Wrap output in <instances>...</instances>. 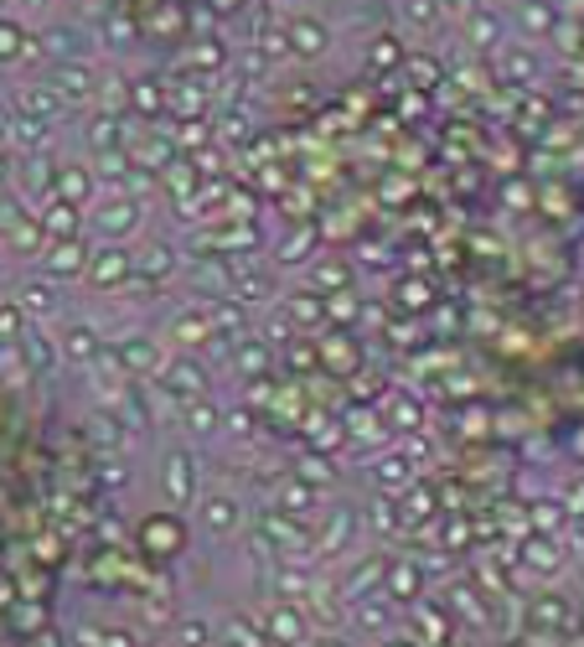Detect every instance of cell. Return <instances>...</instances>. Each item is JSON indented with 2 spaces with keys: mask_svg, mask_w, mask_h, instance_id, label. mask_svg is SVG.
Returning <instances> with one entry per match:
<instances>
[{
  "mask_svg": "<svg viewBox=\"0 0 584 647\" xmlns=\"http://www.w3.org/2000/svg\"><path fill=\"white\" fill-rule=\"evenodd\" d=\"M83 223H89V234L99 243H125L146 228V203H140L135 192H125V186H114V192H99V197H93Z\"/></svg>",
  "mask_w": 584,
  "mask_h": 647,
  "instance_id": "obj_1",
  "label": "cell"
},
{
  "mask_svg": "<svg viewBox=\"0 0 584 647\" xmlns=\"http://www.w3.org/2000/svg\"><path fill=\"white\" fill-rule=\"evenodd\" d=\"M99 68H93L89 57H78V63H47V83L62 93V104L68 110H83V104H99Z\"/></svg>",
  "mask_w": 584,
  "mask_h": 647,
  "instance_id": "obj_2",
  "label": "cell"
},
{
  "mask_svg": "<svg viewBox=\"0 0 584 647\" xmlns=\"http://www.w3.org/2000/svg\"><path fill=\"white\" fill-rule=\"evenodd\" d=\"M110 352H114V363L125 368V378H135V384H150V378L165 368V357H171V352H165L150 332L119 337V348H110Z\"/></svg>",
  "mask_w": 584,
  "mask_h": 647,
  "instance_id": "obj_3",
  "label": "cell"
},
{
  "mask_svg": "<svg viewBox=\"0 0 584 647\" xmlns=\"http://www.w3.org/2000/svg\"><path fill=\"white\" fill-rule=\"evenodd\" d=\"M83 280H89L93 291H125L129 280H135V254H129L125 243H99L83 264Z\"/></svg>",
  "mask_w": 584,
  "mask_h": 647,
  "instance_id": "obj_4",
  "label": "cell"
},
{
  "mask_svg": "<svg viewBox=\"0 0 584 647\" xmlns=\"http://www.w3.org/2000/svg\"><path fill=\"white\" fill-rule=\"evenodd\" d=\"M197 477H202V466L197 456L186 451V445H176V451H165V462H161V492L171 508H192L197 502Z\"/></svg>",
  "mask_w": 584,
  "mask_h": 647,
  "instance_id": "obj_5",
  "label": "cell"
},
{
  "mask_svg": "<svg viewBox=\"0 0 584 647\" xmlns=\"http://www.w3.org/2000/svg\"><path fill=\"white\" fill-rule=\"evenodd\" d=\"M347 622L357 637H393L399 627V601H388L383 591L373 595H352L347 601Z\"/></svg>",
  "mask_w": 584,
  "mask_h": 647,
  "instance_id": "obj_6",
  "label": "cell"
},
{
  "mask_svg": "<svg viewBox=\"0 0 584 647\" xmlns=\"http://www.w3.org/2000/svg\"><path fill=\"white\" fill-rule=\"evenodd\" d=\"M279 37H285V53H290L295 63H316V57L331 53V26L321 16H290Z\"/></svg>",
  "mask_w": 584,
  "mask_h": 647,
  "instance_id": "obj_7",
  "label": "cell"
},
{
  "mask_svg": "<svg viewBox=\"0 0 584 647\" xmlns=\"http://www.w3.org/2000/svg\"><path fill=\"white\" fill-rule=\"evenodd\" d=\"M222 296L243 300L249 311H254V306H270L274 300V275L270 270H259V264H228V270H222Z\"/></svg>",
  "mask_w": 584,
  "mask_h": 647,
  "instance_id": "obj_8",
  "label": "cell"
},
{
  "mask_svg": "<svg viewBox=\"0 0 584 647\" xmlns=\"http://www.w3.org/2000/svg\"><path fill=\"white\" fill-rule=\"evenodd\" d=\"M156 384L182 405V399H197V394H207V368H202V357H192V352H176V357H165V368L156 373Z\"/></svg>",
  "mask_w": 584,
  "mask_h": 647,
  "instance_id": "obj_9",
  "label": "cell"
},
{
  "mask_svg": "<svg viewBox=\"0 0 584 647\" xmlns=\"http://www.w3.org/2000/svg\"><path fill=\"white\" fill-rule=\"evenodd\" d=\"M197 523L213 538H228L238 523H243V502H238L233 492H207V498L197 492Z\"/></svg>",
  "mask_w": 584,
  "mask_h": 647,
  "instance_id": "obj_10",
  "label": "cell"
},
{
  "mask_svg": "<svg viewBox=\"0 0 584 647\" xmlns=\"http://www.w3.org/2000/svg\"><path fill=\"white\" fill-rule=\"evenodd\" d=\"M83 47H89V37H83L78 21H53V26H42V37H37V53L47 63H78Z\"/></svg>",
  "mask_w": 584,
  "mask_h": 647,
  "instance_id": "obj_11",
  "label": "cell"
},
{
  "mask_svg": "<svg viewBox=\"0 0 584 647\" xmlns=\"http://www.w3.org/2000/svg\"><path fill=\"white\" fill-rule=\"evenodd\" d=\"M16 306L26 311V321H57V316H62V285L47 275L26 280L16 291Z\"/></svg>",
  "mask_w": 584,
  "mask_h": 647,
  "instance_id": "obj_12",
  "label": "cell"
},
{
  "mask_svg": "<svg viewBox=\"0 0 584 647\" xmlns=\"http://www.w3.org/2000/svg\"><path fill=\"white\" fill-rule=\"evenodd\" d=\"M21 342V363H26V373H53V368H62V352H57V337L47 332V327H32V321H26V332L16 337Z\"/></svg>",
  "mask_w": 584,
  "mask_h": 647,
  "instance_id": "obj_13",
  "label": "cell"
},
{
  "mask_svg": "<svg viewBox=\"0 0 584 647\" xmlns=\"http://www.w3.org/2000/svg\"><path fill=\"white\" fill-rule=\"evenodd\" d=\"M352 538H357V513H352V508H331L327 529H321L316 544H311V555L316 559H342L352 549Z\"/></svg>",
  "mask_w": 584,
  "mask_h": 647,
  "instance_id": "obj_14",
  "label": "cell"
},
{
  "mask_svg": "<svg viewBox=\"0 0 584 647\" xmlns=\"http://www.w3.org/2000/svg\"><path fill=\"white\" fill-rule=\"evenodd\" d=\"M83 264H89V249L83 239H53V249L42 254V275L68 285V280H83Z\"/></svg>",
  "mask_w": 584,
  "mask_h": 647,
  "instance_id": "obj_15",
  "label": "cell"
},
{
  "mask_svg": "<svg viewBox=\"0 0 584 647\" xmlns=\"http://www.w3.org/2000/svg\"><path fill=\"white\" fill-rule=\"evenodd\" d=\"M182 275V249L176 243H146L140 254H135V280H146V285H165V280Z\"/></svg>",
  "mask_w": 584,
  "mask_h": 647,
  "instance_id": "obj_16",
  "label": "cell"
},
{
  "mask_svg": "<svg viewBox=\"0 0 584 647\" xmlns=\"http://www.w3.org/2000/svg\"><path fill=\"white\" fill-rule=\"evenodd\" d=\"M264 637H274V643H306V637H311L306 606H300V601H274V606L264 611Z\"/></svg>",
  "mask_w": 584,
  "mask_h": 647,
  "instance_id": "obj_17",
  "label": "cell"
},
{
  "mask_svg": "<svg viewBox=\"0 0 584 647\" xmlns=\"http://www.w3.org/2000/svg\"><path fill=\"white\" fill-rule=\"evenodd\" d=\"M57 352H62V363H73V368H89L93 357L104 352V337L93 321H73V327H62L57 337Z\"/></svg>",
  "mask_w": 584,
  "mask_h": 647,
  "instance_id": "obj_18",
  "label": "cell"
},
{
  "mask_svg": "<svg viewBox=\"0 0 584 647\" xmlns=\"http://www.w3.org/2000/svg\"><path fill=\"white\" fill-rule=\"evenodd\" d=\"M171 342L182 352L207 348V342H213V316H207V306H182V311L171 316Z\"/></svg>",
  "mask_w": 584,
  "mask_h": 647,
  "instance_id": "obj_19",
  "label": "cell"
},
{
  "mask_svg": "<svg viewBox=\"0 0 584 647\" xmlns=\"http://www.w3.org/2000/svg\"><path fill=\"white\" fill-rule=\"evenodd\" d=\"M564 11H553L548 0H517V11H512V26H517V37L523 42H543L553 26H559Z\"/></svg>",
  "mask_w": 584,
  "mask_h": 647,
  "instance_id": "obj_20",
  "label": "cell"
},
{
  "mask_svg": "<svg viewBox=\"0 0 584 647\" xmlns=\"http://www.w3.org/2000/svg\"><path fill=\"white\" fill-rule=\"evenodd\" d=\"M16 110L21 114H37V120H47V125H57V120H68V104H62V93L53 89V83H47V78H42V83H26V89L16 93Z\"/></svg>",
  "mask_w": 584,
  "mask_h": 647,
  "instance_id": "obj_21",
  "label": "cell"
},
{
  "mask_svg": "<svg viewBox=\"0 0 584 647\" xmlns=\"http://www.w3.org/2000/svg\"><path fill=\"white\" fill-rule=\"evenodd\" d=\"M373 477H378V492H383V498L409 492V487H414V462H409V451H383V456H373Z\"/></svg>",
  "mask_w": 584,
  "mask_h": 647,
  "instance_id": "obj_22",
  "label": "cell"
},
{
  "mask_svg": "<svg viewBox=\"0 0 584 647\" xmlns=\"http://www.w3.org/2000/svg\"><path fill=\"white\" fill-rule=\"evenodd\" d=\"M420 591H424V570H420V565L383 559V595H388V601L409 606V601H420Z\"/></svg>",
  "mask_w": 584,
  "mask_h": 647,
  "instance_id": "obj_23",
  "label": "cell"
},
{
  "mask_svg": "<svg viewBox=\"0 0 584 647\" xmlns=\"http://www.w3.org/2000/svg\"><path fill=\"white\" fill-rule=\"evenodd\" d=\"M367 591H383V559H378V555L357 559V565L336 580V601H342V606H347L352 595H367Z\"/></svg>",
  "mask_w": 584,
  "mask_h": 647,
  "instance_id": "obj_24",
  "label": "cell"
},
{
  "mask_svg": "<svg viewBox=\"0 0 584 647\" xmlns=\"http://www.w3.org/2000/svg\"><path fill=\"white\" fill-rule=\"evenodd\" d=\"M37 223H42V234H53V239H78L83 234V213L73 203H62L57 192L37 207Z\"/></svg>",
  "mask_w": 584,
  "mask_h": 647,
  "instance_id": "obj_25",
  "label": "cell"
},
{
  "mask_svg": "<svg viewBox=\"0 0 584 647\" xmlns=\"http://www.w3.org/2000/svg\"><path fill=\"white\" fill-rule=\"evenodd\" d=\"M53 192H57V197H62V203L89 207L93 197H99V182H93V171H89V167H57V177H53Z\"/></svg>",
  "mask_w": 584,
  "mask_h": 647,
  "instance_id": "obj_26",
  "label": "cell"
},
{
  "mask_svg": "<svg viewBox=\"0 0 584 647\" xmlns=\"http://www.w3.org/2000/svg\"><path fill=\"white\" fill-rule=\"evenodd\" d=\"M538 73H543V57L533 53V42H512V47H502V78H507V83H523V89H528Z\"/></svg>",
  "mask_w": 584,
  "mask_h": 647,
  "instance_id": "obj_27",
  "label": "cell"
},
{
  "mask_svg": "<svg viewBox=\"0 0 584 647\" xmlns=\"http://www.w3.org/2000/svg\"><path fill=\"white\" fill-rule=\"evenodd\" d=\"M182 420L192 435H202V441H213L222 430V405H213L207 394H197V399H182Z\"/></svg>",
  "mask_w": 584,
  "mask_h": 647,
  "instance_id": "obj_28",
  "label": "cell"
},
{
  "mask_svg": "<svg viewBox=\"0 0 584 647\" xmlns=\"http://www.w3.org/2000/svg\"><path fill=\"white\" fill-rule=\"evenodd\" d=\"M129 150L119 146V150H93V161H89V171H93V182L104 186V192H114V186H125V177H129Z\"/></svg>",
  "mask_w": 584,
  "mask_h": 647,
  "instance_id": "obj_29",
  "label": "cell"
},
{
  "mask_svg": "<svg viewBox=\"0 0 584 647\" xmlns=\"http://www.w3.org/2000/svg\"><path fill=\"white\" fill-rule=\"evenodd\" d=\"M523 570L538 575V580H553L559 575V549H553V534H533L523 544Z\"/></svg>",
  "mask_w": 584,
  "mask_h": 647,
  "instance_id": "obj_30",
  "label": "cell"
},
{
  "mask_svg": "<svg viewBox=\"0 0 584 647\" xmlns=\"http://www.w3.org/2000/svg\"><path fill=\"white\" fill-rule=\"evenodd\" d=\"M47 120H37V114H21L16 110V120H11V150L16 156H32V150H47Z\"/></svg>",
  "mask_w": 584,
  "mask_h": 647,
  "instance_id": "obj_31",
  "label": "cell"
},
{
  "mask_svg": "<svg viewBox=\"0 0 584 647\" xmlns=\"http://www.w3.org/2000/svg\"><path fill=\"white\" fill-rule=\"evenodd\" d=\"M83 135H89L93 150H119V146H125V120H119L114 110H99L89 120V129H83Z\"/></svg>",
  "mask_w": 584,
  "mask_h": 647,
  "instance_id": "obj_32",
  "label": "cell"
},
{
  "mask_svg": "<svg viewBox=\"0 0 584 647\" xmlns=\"http://www.w3.org/2000/svg\"><path fill=\"white\" fill-rule=\"evenodd\" d=\"M279 311L290 316V327H327V296H316V291H300L290 296Z\"/></svg>",
  "mask_w": 584,
  "mask_h": 647,
  "instance_id": "obj_33",
  "label": "cell"
},
{
  "mask_svg": "<svg viewBox=\"0 0 584 647\" xmlns=\"http://www.w3.org/2000/svg\"><path fill=\"white\" fill-rule=\"evenodd\" d=\"M399 16L409 32H420V37H430L439 21H445V11H439V0H399Z\"/></svg>",
  "mask_w": 584,
  "mask_h": 647,
  "instance_id": "obj_34",
  "label": "cell"
},
{
  "mask_svg": "<svg viewBox=\"0 0 584 647\" xmlns=\"http://www.w3.org/2000/svg\"><path fill=\"white\" fill-rule=\"evenodd\" d=\"M466 42H471L476 53H492L496 42H502V21H496V16H486V11L476 5L471 16H466Z\"/></svg>",
  "mask_w": 584,
  "mask_h": 647,
  "instance_id": "obj_35",
  "label": "cell"
},
{
  "mask_svg": "<svg viewBox=\"0 0 584 647\" xmlns=\"http://www.w3.org/2000/svg\"><path fill=\"white\" fill-rule=\"evenodd\" d=\"M26 47H32L26 26H21L16 16H0V68H5V63H21V57H26Z\"/></svg>",
  "mask_w": 584,
  "mask_h": 647,
  "instance_id": "obj_36",
  "label": "cell"
},
{
  "mask_svg": "<svg viewBox=\"0 0 584 647\" xmlns=\"http://www.w3.org/2000/svg\"><path fill=\"white\" fill-rule=\"evenodd\" d=\"M0 239L11 243L16 254H37V249H42V223H37V213H26L21 223H11V228H5Z\"/></svg>",
  "mask_w": 584,
  "mask_h": 647,
  "instance_id": "obj_37",
  "label": "cell"
},
{
  "mask_svg": "<svg viewBox=\"0 0 584 647\" xmlns=\"http://www.w3.org/2000/svg\"><path fill=\"white\" fill-rule=\"evenodd\" d=\"M295 477L321 492V487H331V481H336V466H331L327 456H295Z\"/></svg>",
  "mask_w": 584,
  "mask_h": 647,
  "instance_id": "obj_38",
  "label": "cell"
},
{
  "mask_svg": "<svg viewBox=\"0 0 584 647\" xmlns=\"http://www.w3.org/2000/svg\"><path fill=\"white\" fill-rule=\"evenodd\" d=\"M533 622L559 627V632L574 627V616H569V601H564V595H543V601H533Z\"/></svg>",
  "mask_w": 584,
  "mask_h": 647,
  "instance_id": "obj_39",
  "label": "cell"
},
{
  "mask_svg": "<svg viewBox=\"0 0 584 647\" xmlns=\"http://www.w3.org/2000/svg\"><path fill=\"white\" fill-rule=\"evenodd\" d=\"M233 363H238V373H249V378H254V373L270 368V348H264V342H254V337H249V342L238 337V342H233Z\"/></svg>",
  "mask_w": 584,
  "mask_h": 647,
  "instance_id": "obj_40",
  "label": "cell"
},
{
  "mask_svg": "<svg viewBox=\"0 0 584 647\" xmlns=\"http://www.w3.org/2000/svg\"><path fill=\"white\" fill-rule=\"evenodd\" d=\"M311 291L316 296H336V291H347V264H316L311 270Z\"/></svg>",
  "mask_w": 584,
  "mask_h": 647,
  "instance_id": "obj_41",
  "label": "cell"
},
{
  "mask_svg": "<svg viewBox=\"0 0 584 647\" xmlns=\"http://www.w3.org/2000/svg\"><path fill=\"white\" fill-rule=\"evenodd\" d=\"M316 249V228H295L290 239H279V249H274V259L279 264H300V259Z\"/></svg>",
  "mask_w": 584,
  "mask_h": 647,
  "instance_id": "obj_42",
  "label": "cell"
},
{
  "mask_svg": "<svg viewBox=\"0 0 584 647\" xmlns=\"http://www.w3.org/2000/svg\"><path fill=\"white\" fill-rule=\"evenodd\" d=\"M279 508H285V513H306V508H316V487H306L300 477H285V487H279Z\"/></svg>",
  "mask_w": 584,
  "mask_h": 647,
  "instance_id": "obj_43",
  "label": "cell"
},
{
  "mask_svg": "<svg viewBox=\"0 0 584 647\" xmlns=\"http://www.w3.org/2000/svg\"><path fill=\"white\" fill-rule=\"evenodd\" d=\"M533 529H538V534H559V529H564V502H553V498L533 502Z\"/></svg>",
  "mask_w": 584,
  "mask_h": 647,
  "instance_id": "obj_44",
  "label": "cell"
},
{
  "mask_svg": "<svg viewBox=\"0 0 584 647\" xmlns=\"http://www.w3.org/2000/svg\"><path fill=\"white\" fill-rule=\"evenodd\" d=\"M409 616H414V622H420V632L424 637H430V643H439V637H445V616H439L435 606H430V601H409Z\"/></svg>",
  "mask_w": 584,
  "mask_h": 647,
  "instance_id": "obj_45",
  "label": "cell"
},
{
  "mask_svg": "<svg viewBox=\"0 0 584 647\" xmlns=\"http://www.w3.org/2000/svg\"><path fill=\"white\" fill-rule=\"evenodd\" d=\"M218 435H228V441H249V435H254V415H249V409H222Z\"/></svg>",
  "mask_w": 584,
  "mask_h": 647,
  "instance_id": "obj_46",
  "label": "cell"
},
{
  "mask_svg": "<svg viewBox=\"0 0 584 647\" xmlns=\"http://www.w3.org/2000/svg\"><path fill=\"white\" fill-rule=\"evenodd\" d=\"M222 643H264V627H254V622H243V616H228L218 627Z\"/></svg>",
  "mask_w": 584,
  "mask_h": 647,
  "instance_id": "obj_47",
  "label": "cell"
},
{
  "mask_svg": "<svg viewBox=\"0 0 584 647\" xmlns=\"http://www.w3.org/2000/svg\"><path fill=\"white\" fill-rule=\"evenodd\" d=\"M21 332H26V311H21L16 300H5L0 306V342H16Z\"/></svg>",
  "mask_w": 584,
  "mask_h": 647,
  "instance_id": "obj_48",
  "label": "cell"
},
{
  "mask_svg": "<svg viewBox=\"0 0 584 647\" xmlns=\"http://www.w3.org/2000/svg\"><path fill=\"white\" fill-rule=\"evenodd\" d=\"M125 99H129V104H135L140 114H156V110H161V89H156L150 78H146V83H135V89H129Z\"/></svg>",
  "mask_w": 584,
  "mask_h": 647,
  "instance_id": "obj_49",
  "label": "cell"
},
{
  "mask_svg": "<svg viewBox=\"0 0 584 647\" xmlns=\"http://www.w3.org/2000/svg\"><path fill=\"white\" fill-rule=\"evenodd\" d=\"M218 637V627H207L202 616H186L182 627H176V643H213Z\"/></svg>",
  "mask_w": 584,
  "mask_h": 647,
  "instance_id": "obj_50",
  "label": "cell"
},
{
  "mask_svg": "<svg viewBox=\"0 0 584 647\" xmlns=\"http://www.w3.org/2000/svg\"><path fill=\"white\" fill-rule=\"evenodd\" d=\"M146 544L150 549H176V529H171V518H156V523H150Z\"/></svg>",
  "mask_w": 584,
  "mask_h": 647,
  "instance_id": "obj_51",
  "label": "cell"
},
{
  "mask_svg": "<svg viewBox=\"0 0 584 647\" xmlns=\"http://www.w3.org/2000/svg\"><path fill=\"white\" fill-rule=\"evenodd\" d=\"M450 601H456L460 616H481V601H476L471 586H456V591H450Z\"/></svg>",
  "mask_w": 584,
  "mask_h": 647,
  "instance_id": "obj_52",
  "label": "cell"
},
{
  "mask_svg": "<svg viewBox=\"0 0 584 647\" xmlns=\"http://www.w3.org/2000/svg\"><path fill=\"white\" fill-rule=\"evenodd\" d=\"M476 5H481V0H439V11H445L450 21H466Z\"/></svg>",
  "mask_w": 584,
  "mask_h": 647,
  "instance_id": "obj_53",
  "label": "cell"
},
{
  "mask_svg": "<svg viewBox=\"0 0 584 647\" xmlns=\"http://www.w3.org/2000/svg\"><path fill=\"white\" fill-rule=\"evenodd\" d=\"M11 177H16V156L11 146H0V186H11Z\"/></svg>",
  "mask_w": 584,
  "mask_h": 647,
  "instance_id": "obj_54",
  "label": "cell"
},
{
  "mask_svg": "<svg viewBox=\"0 0 584 647\" xmlns=\"http://www.w3.org/2000/svg\"><path fill=\"white\" fill-rule=\"evenodd\" d=\"M197 57H202V68H222V47H218V42H207Z\"/></svg>",
  "mask_w": 584,
  "mask_h": 647,
  "instance_id": "obj_55",
  "label": "cell"
},
{
  "mask_svg": "<svg viewBox=\"0 0 584 647\" xmlns=\"http://www.w3.org/2000/svg\"><path fill=\"white\" fill-rule=\"evenodd\" d=\"M11 120H16V110L0 104V146H11Z\"/></svg>",
  "mask_w": 584,
  "mask_h": 647,
  "instance_id": "obj_56",
  "label": "cell"
},
{
  "mask_svg": "<svg viewBox=\"0 0 584 647\" xmlns=\"http://www.w3.org/2000/svg\"><path fill=\"white\" fill-rule=\"evenodd\" d=\"M393 420H399V425H420V409H414V405H393Z\"/></svg>",
  "mask_w": 584,
  "mask_h": 647,
  "instance_id": "obj_57",
  "label": "cell"
},
{
  "mask_svg": "<svg viewBox=\"0 0 584 647\" xmlns=\"http://www.w3.org/2000/svg\"><path fill=\"white\" fill-rule=\"evenodd\" d=\"M409 63L420 68V78H424V83H435V68H430V57H409Z\"/></svg>",
  "mask_w": 584,
  "mask_h": 647,
  "instance_id": "obj_58",
  "label": "cell"
},
{
  "mask_svg": "<svg viewBox=\"0 0 584 647\" xmlns=\"http://www.w3.org/2000/svg\"><path fill=\"white\" fill-rule=\"evenodd\" d=\"M548 5H553V11H564V16H574V11H580V0H548Z\"/></svg>",
  "mask_w": 584,
  "mask_h": 647,
  "instance_id": "obj_59",
  "label": "cell"
},
{
  "mask_svg": "<svg viewBox=\"0 0 584 647\" xmlns=\"http://www.w3.org/2000/svg\"><path fill=\"white\" fill-rule=\"evenodd\" d=\"M5 11H11V0H0V16H5Z\"/></svg>",
  "mask_w": 584,
  "mask_h": 647,
  "instance_id": "obj_60",
  "label": "cell"
},
{
  "mask_svg": "<svg viewBox=\"0 0 584 647\" xmlns=\"http://www.w3.org/2000/svg\"><path fill=\"white\" fill-rule=\"evenodd\" d=\"M279 5H295V0H279Z\"/></svg>",
  "mask_w": 584,
  "mask_h": 647,
  "instance_id": "obj_61",
  "label": "cell"
}]
</instances>
